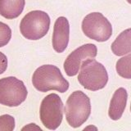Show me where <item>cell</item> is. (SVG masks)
<instances>
[{
	"label": "cell",
	"mask_w": 131,
	"mask_h": 131,
	"mask_svg": "<svg viewBox=\"0 0 131 131\" xmlns=\"http://www.w3.org/2000/svg\"><path fill=\"white\" fill-rule=\"evenodd\" d=\"M32 84L38 91L43 93L56 90L63 93L70 86L60 69L53 65H43L37 68L33 74Z\"/></svg>",
	"instance_id": "obj_1"
},
{
	"label": "cell",
	"mask_w": 131,
	"mask_h": 131,
	"mask_svg": "<svg viewBox=\"0 0 131 131\" xmlns=\"http://www.w3.org/2000/svg\"><path fill=\"white\" fill-rule=\"evenodd\" d=\"M65 114L69 125L72 128H79L91 114L90 98L80 90L73 92L66 102Z\"/></svg>",
	"instance_id": "obj_2"
},
{
	"label": "cell",
	"mask_w": 131,
	"mask_h": 131,
	"mask_svg": "<svg viewBox=\"0 0 131 131\" xmlns=\"http://www.w3.org/2000/svg\"><path fill=\"white\" fill-rule=\"evenodd\" d=\"M78 81L85 89L97 91L107 84L108 74L102 63L93 58H88L81 64Z\"/></svg>",
	"instance_id": "obj_3"
},
{
	"label": "cell",
	"mask_w": 131,
	"mask_h": 131,
	"mask_svg": "<svg viewBox=\"0 0 131 131\" xmlns=\"http://www.w3.org/2000/svg\"><path fill=\"white\" fill-rule=\"evenodd\" d=\"M50 17L45 12H30L20 23V31L27 39L39 40L46 35L50 27Z\"/></svg>",
	"instance_id": "obj_4"
},
{
	"label": "cell",
	"mask_w": 131,
	"mask_h": 131,
	"mask_svg": "<svg viewBox=\"0 0 131 131\" xmlns=\"http://www.w3.org/2000/svg\"><path fill=\"white\" fill-rule=\"evenodd\" d=\"M64 106L61 97L57 93H50L41 102L39 108L40 121L47 129H57L61 124Z\"/></svg>",
	"instance_id": "obj_5"
},
{
	"label": "cell",
	"mask_w": 131,
	"mask_h": 131,
	"mask_svg": "<svg viewBox=\"0 0 131 131\" xmlns=\"http://www.w3.org/2000/svg\"><path fill=\"white\" fill-rule=\"evenodd\" d=\"M28 91L24 82L14 76L0 80V104L15 107L27 97Z\"/></svg>",
	"instance_id": "obj_6"
},
{
	"label": "cell",
	"mask_w": 131,
	"mask_h": 131,
	"mask_svg": "<svg viewBox=\"0 0 131 131\" xmlns=\"http://www.w3.org/2000/svg\"><path fill=\"white\" fill-rule=\"evenodd\" d=\"M82 31L85 36L97 42H106L112 35V26L100 12H91L82 21Z\"/></svg>",
	"instance_id": "obj_7"
},
{
	"label": "cell",
	"mask_w": 131,
	"mask_h": 131,
	"mask_svg": "<svg viewBox=\"0 0 131 131\" xmlns=\"http://www.w3.org/2000/svg\"><path fill=\"white\" fill-rule=\"evenodd\" d=\"M97 54V46L93 43H86L74 50L69 54L64 62L66 74L70 76H75L79 72L82 62L88 58H94Z\"/></svg>",
	"instance_id": "obj_8"
},
{
	"label": "cell",
	"mask_w": 131,
	"mask_h": 131,
	"mask_svg": "<svg viewBox=\"0 0 131 131\" xmlns=\"http://www.w3.org/2000/svg\"><path fill=\"white\" fill-rule=\"evenodd\" d=\"M70 38V24L68 20L64 16L57 19L53 27L52 47L58 53L63 52L67 49Z\"/></svg>",
	"instance_id": "obj_9"
},
{
	"label": "cell",
	"mask_w": 131,
	"mask_h": 131,
	"mask_svg": "<svg viewBox=\"0 0 131 131\" xmlns=\"http://www.w3.org/2000/svg\"><path fill=\"white\" fill-rule=\"evenodd\" d=\"M128 93L124 88H119L114 93L110 102L108 116L113 121H118L122 117L127 104Z\"/></svg>",
	"instance_id": "obj_10"
},
{
	"label": "cell",
	"mask_w": 131,
	"mask_h": 131,
	"mask_svg": "<svg viewBox=\"0 0 131 131\" xmlns=\"http://www.w3.org/2000/svg\"><path fill=\"white\" fill-rule=\"evenodd\" d=\"M25 0H0V15L6 19H15L22 13Z\"/></svg>",
	"instance_id": "obj_11"
},
{
	"label": "cell",
	"mask_w": 131,
	"mask_h": 131,
	"mask_svg": "<svg viewBox=\"0 0 131 131\" xmlns=\"http://www.w3.org/2000/svg\"><path fill=\"white\" fill-rule=\"evenodd\" d=\"M111 48L112 52L118 57L131 52V28L122 31L112 43Z\"/></svg>",
	"instance_id": "obj_12"
},
{
	"label": "cell",
	"mask_w": 131,
	"mask_h": 131,
	"mask_svg": "<svg viewBox=\"0 0 131 131\" xmlns=\"http://www.w3.org/2000/svg\"><path fill=\"white\" fill-rule=\"evenodd\" d=\"M117 74L125 79H131V53L120 58L116 62Z\"/></svg>",
	"instance_id": "obj_13"
},
{
	"label": "cell",
	"mask_w": 131,
	"mask_h": 131,
	"mask_svg": "<svg viewBox=\"0 0 131 131\" xmlns=\"http://www.w3.org/2000/svg\"><path fill=\"white\" fill-rule=\"evenodd\" d=\"M12 38V30L7 24L0 21V48L6 46Z\"/></svg>",
	"instance_id": "obj_14"
},
{
	"label": "cell",
	"mask_w": 131,
	"mask_h": 131,
	"mask_svg": "<svg viewBox=\"0 0 131 131\" xmlns=\"http://www.w3.org/2000/svg\"><path fill=\"white\" fill-rule=\"evenodd\" d=\"M15 129V119L10 115L0 116V130L12 131Z\"/></svg>",
	"instance_id": "obj_15"
},
{
	"label": "cell",
	"mask_w": 131,
	"mask_h": 131,
	"mask_svg": "<svg viewBox=\"0 0 131 131\" xmlns=\"http://www.w3.org/2000/svg\"><path fill=\"white\" fill-rule=\"evenodd\" d=\"M7 68V58L4 53L0 52V75H2Z\"/></svg>",
	"instance_id": "obj_16"
},
{
	"label": "cell",
	"mask_w": 131,
	"mask_h": 131,
	"mask_svg": "<svg viewBox=\"0 0 131 131\" xmlns=\"http://www.w3.org/2000/svg\"><path fill=\"white\" fill-rule=\"evenodd\" d=\"M24 129H39V130H41V129L39 128V126H37L35 124H30V125H28L27 126H26V127H24V128H22V130H24Z\"/></svg>",
	"instance_id": "obj_17"
},
{
	"label": "cell",
	"mask_w": 131,
	"mask_h": 131,
	"mask_svg": "<svg viewBox=\"0 0 131 131\" xmlns=\"http://www.w3.org/2000/svg\"><path fill=\"white\" fill-rule=\"evenodd\" d=\"M126 1L128 2V3H129V4H131V0H126Z\"/></svg>",
	"instance_id": "obj_18"
},
{
	"label": "cell",
	"mask_w": 131,
	"mask_h": 131,
	"mask_svg": "<svg viewBox=\"0 0 131 131\" xmlns=\"http://www.w3.org/2000/svg\"><path fill=\"white\" fill-rule=\"evenodd\" d=\"M130 112H131V104H130Z\"/></svg>",
	"instance_id": "obj_19"
}]
</instances>
